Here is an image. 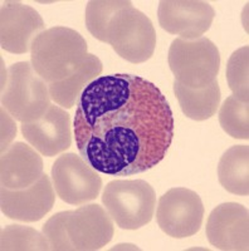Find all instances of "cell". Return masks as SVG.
<instances>
[{
    "mask_svg": "<svg viewBox=\"0 0 249 251\" xmlns=\"http://www.w3.org/2000/svg\"><path fill=\"white\" fill-rule=\"evenodd\" d=\"M102 62L95 54L87 55L86 60L83 62L76 73L60 82L49 83V94L51 98L57 103L58 106L63 108H72L80 100L83 91L97 79L102 73Z\"/></svg>",
    "mask_w": 249,
    "mask_h": 251,
    "instance_id": "2e32d148",
    "label": "cell"
},
{
    "mask_svg": "<svg viewBox=\"0 0 249 251\" xmlns=\"http://www.w3.org/2000/svg\"><path fill=\"white\" fill-rule=\"evenodd\" d=\"M67 232L75 250H100L112 240L113 223L107 210L91 203L71 211L67 220Z\"/></svg>",
    "mask_w": 249,
    "mask_h": 251,
    "instance_id": "5bb4252c",
    "label": "cell"
},
{
    "mask_svg": "<svg viewBox=\"0 0 249 251\" xmlns=\"http://www.w3.org/2000/svg\"><path fill=\"white\" fill-rule=\"evenodd\" d=\"M174 92L181 111L190 120H209L221 104V88L218 80L203 88H188L175 80Z\"/></svg>",
    "mask_w": 249,
    "mask_h": 251,
    "instance_id": "e0dca14e",
    "label": "cell"
},
{
    "mask_svg": "<svg viewBox=\"0 0 249 251\" xmlns=\"http://www.w3.org/2000/svg\"><path fill=\"white\" fill-rule=\"evenodd\" d=\"M0 44L4 50L24 54L32 46L46 24L34 8L20 1H4L0 13Z\"/></svg>",
    "mask_w": 249,
    "mask_h": 251,
    "instance_id": "9c48e42d",
    "label": "cell"
},
{
    "mask_svg": "<svg viewBox=\"0 0 249 251\" xmlns=\"http://www.w3.org/2000/svg\"><path fill=\"white\" fill-rule=\"evenodd\" d=\"M75 141L91 167L109 176L146 172L165 158L174 116L154 83L132 75H102L81 94Z\"/></svg>",
    "mask_w": 249,
    "mask_h": 251,
    "instance_id": "6da1fadb",
    "label": "cell"
},
{
    "mask_svg": "<svg viewBox=\"0 0 249 251\" xmlns=\"http://www.w3.org/2000/svg\"><path fill=\"white\" fill-rule=\"evenodd\" d=\"M71 211H62L53 215L43 226V235L49 243L51 250L69 251L75 250L67 232V220Z\"/></svg>",
    "mask_w": 249,
    "mask_h": 251,
    "instance_id": "603a6c76",
    "label": "cell"
},
{
    "mask_svg": "<svg viewBox=\"0 0 249 251\" xmlns=\"http://www.w3.org/2000/svg\"><path fill=\"white\" fill-rule=\"evenodd\" d=\"M249 149L238 145L226 150L218 165V178L230 194L248 196L249 194Z\"/></svg>",
    "mask_w": 249,
    "mask_h": 251,
    "instance_id": "ac0fdd59",
    "label": "cell"
},
{
    "mask_svg": "<svg viewBox=\"0 0 249 251\" xmlns=\"http://www.w3.org/2000/svg\"><path fill=\"white\" fill-rule=\"evenodd\" d=\"M106 43L125 60L140 64L154 54L156 33L150 18L131 4L111 18L106 30Z\"/></svg>",
    "mask_w": 249,
    "mask_h": 251,
    "instance_id": "8992f818",
    "label": "cell"
},
{
    "mask_svg": "<svg viewBox=\"0 0 249 251\" xmlns=\"http://www.w3.org/2000/svg\"><path fill=\"white\" fill-rule=\"evenodd\" d=\"M167 62L176 82L188 88H203L217 80L221 53L205 37L176 38L170 46Z\"/></svg>",
    "mask_w": 249,
    "mask_h": 251,
    "instance_id": "277c9868",
    "label": "cell"
},
{
    "mask_svg": "<svg viewBox=\"0 0 249 251\" xmlns=\"http://www.w3.org/2000/svg\"><path fill=\"white\" fill-rule=\"evenodd\" d=\"M204 206L200 196L185 187L170 188L160 197L156 220L160 228L175 239H185L200 230Z\"/></svg>",
    "mask_w": 249,
    "mask_h": 251,
    "instance_id": "ba28073f",
    "label": "cell"
},
{
    "mask_svg": "<svg viewBox=\"0 0 249 251\" xmlns=\"http://www.w3.org/2000/svg\"><path fill=\"white\" fill-rule=\"evenodd\" d=\"M155 202L154 187L143 180H113L102 194L105 208L123 230L147 225L154 216Z\"/></svg>",
    "mask_w": 249,
    "mask_h": 251,
    "instance_id": "5b68a950",
    "label": "cell"
},
{
    "mask_svg": "<svg viewBox=\"0 0 249 251\" xmlns=\"http://www.w3.org/2000/svg\"><path fill=\"white\" fill-rule=\"evenodd\" d=\"M13 120L14 118L1 107V152L8 149L9 143L12 142L17 133V127Z\"/></svg>",
    "mask_w": 249,
    "mask_h": 251,
    "instance_id": "cb8c5ba5",
    "label": "cell"
},
{
    "mask_svg": "<svg viewBox=\"0 0 249 251\" xmlns=\"http://www.w3.org/2000/svg\"><path fill=\"white\" fill-rule=\"evenodd\" d=\"M88 51L84 38L75 29L55 26L38 35L30 50V63L47 83L71 77L86 60Z\"/></svg>",
    "mask_w": 249,
    "mask_h": 251,
    "instance_id": "7a4b0ae2",
    "label": "cell"
},
{
    "mask_svg": "<svg viewBox=\"0 0 249 251\" xmlns=\"http://www.w3.org/2000/svg\"><path fill=\"white\" fill-rule=\"evenodd\" d=\"M48 83L38 75L30 62H18L3 72L1 104L22 123L39 120L51 104Z\"/></svg>",
    "mask_w": 249,
    "mask_h": 251,
    "instance_id": "3957f363",
    "label": "cell"
},
{
    "mask_svg": "<svg viewBox=\"0 0 249 251\" xmlns=\"http://www.w3.org/2000/svg\"><path fill=\"white\" fill-rule=\"evenodd\" d=\"M22 133L40 154L57 156L72 145L71 117L64 108L52 104L39 120L22 123Z\"/></svg>",
    "mask_w": 249,
    "mask_h": 251,
    "instance_id": "7c38bea8",
    "label": "cell"
},
{
    "mask_svg": "<svg viewBox=\"0 0 249 251\" xmlns=\"http://www.w3.org/2000/svg\"><path fill=\"white\" fill-rule=\"evenodd\" d=\"M1 251L51 250L46 236L28 226L9 225L1 231Z\"/></svg>",
    "mask_w": 249,
    "mask_h": 251,
    "instance_id": "44dd1931",
    "label": "cell"
},
{
    "mask_svg": "<svg viewBox=\"0 0 249 251\" xmlns=\"http://www.w3.org/2000/svg\"><path fill=\"white\" fill-rule=\"evenodd\" d=\"M123 0H91L86 6V26L96 39L106 43V30L110 20L120 9L131 5Z\"/></svg>",
    "mask_w": 249,
    "mask_h": 251,
    "instance_id": "d6986e66",
    "label": "cell"
},
{
    "mask_svg": "<svg viewBox=\"0 0 249 251\" xmlns=\"http://www.w3.org/2000/svg\"><path fill=\"white\" fill-rule=\"evenodd\" d=\"M215 12L208 1L199 0H161L159 24L167 33L184 39H196L209 30Z\"/></svg>",
    "mask_w": 249,
    "mask_h": 251,
    "instance_id": "30bf717a",
    "label": "cell"
},
{
    "mask_svg": "<svg viewBox=\"0 0 249 251\" xmlns=\"http://www.w3.org/2000/svg\"><path fill=\"white\" fill-rule=\"evenodd\" d=\"M219 123L225 133L237 140L249 138L248 103L230 96L224 100L219 111Z\"/></svg>",
    "mask_w": 249,
    "mask_h": 251,
    "instance_id": "ffe728a7",
    "label": "cell"
},
{
    "mask_svg": "<svg viewBox=\"0 0 249 251\" xmlns=\"http://www.w3.org/2000/svg\"><path fill=\"white\" fill-rule=\"evenodd\" d=\"M249 48L242 47L230 55L226 66V80L237 100L248 103L249 98Z\"/></svg>",
    "mask_w": 249,
    "mask_h": 251,
    "instance_id": "7402d4cb",
    "label": "cell"
},
{
    "mask_svg": "<svg viewBox=\"0 0 249 251\" xmlns=\"http://www.w3.org/2000/svg\"><path fill=\"white\" fill-rule=\"evenodd\" d=\"M43 175V160L37 150L23 142L10 145L1 152V187L23 190L37 182Z\"/></svg>",
    "mask_w": 249,
    "mask_h": 251,
    "instance_id": "9a60e30c",
    "label": "cell"
},
{
    "mask_svg": "<svg viewBox=\"0 0 249 251\" xmlns=\"http://www.w3.org/2000/svg\"><path fill=\"white\" fill-rule=\"evenodd\" d=\"M53 187L60 200L69 205H84L96 200L102 187V178L82 156L64 153L52 166Z\"/></svg>",
    "mask_w": 249,
    "mask_h": 251,
    "instance_id": "52a82bcc",
    "label": "cell"
},
{
    "mask_svg": "<svg viewBox=\"0 0 249 251\" xmlns=\"http://www.w3.org/2000/svg\"><path fill=\"white\" fill-rule=\"evenodd\" d=\"M249 214L241 203L225 202L210 212L206 236L215 249L247 251L249 246Z\"/></svg>",
    "mask_w": 249,
    "mask_h": 251,
    "instance_id": "8fae6325",
    "label": "cell"
},
{
    "mask_svg": "<svg viewBox=\"0 0 249 251\" xmlns=\"http://www.w3.org/2000/svg\"><path fill=\"white\" fill-rule=\"evenodd\" d=\"M53 185L46 174L23 190L1 187V212L6 217L22 223H35L43 219L55 206Z\"/></svg>",
    "mask_w": 249,
    "mask_h": 251,
    "instance_id": "4fadbf2b",
    "label": "cell"
}]
</instances>
